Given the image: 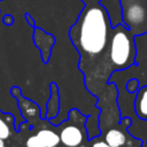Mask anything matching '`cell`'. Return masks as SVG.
I'll list each match as a JSON object with an SVG mask.
<instances>
[{
	"label": "cell",
	"instance_id": "cell-18",
	"mask_svg": "<svg viewBox=\"0 0 147 147\" xmlns=\"http://www.w3.org/2000/svg\"><path fill=\"white\" fill-rule=\"evenodd\" d=\"M0 13H1V9H0Z\"/></svg>",
	"mask_w": 147,
	"mask_h": 147
},
{
	"label": "cell",
	"instance_id": "cell-4",
	"mask_svg": "<svg viewBox=\"0 0 147 147\" xmlns=\"http://www.w3.org/2000/svg\"><path fill=\"white\" fill-rule=\"evenodd\" d=\"M79 124L67 123L60 129V140L65 147H78L84 141V132Z\"/></svg>",
	"mask_w": 147,
	"mask_h": 147
},
{
	"label": "cell",
	"instance_id": "cell-3",
	"mask_svg": "<svg viewBox=\"0 0 147 147\" xmlns=\"http://www.w3.org/2000/svg\"><path fill=\"white\" fill-rule=\"evenodd\" d=\"M123 24L133 36L147 32V1L146 0H119Z\"/></svg>",
	"mask_w": 147,
	"mask_h": 147
},
{
	"label": "cell",
	"instance_id": "cell-19",
	"mask_svg": "<svg viewBox=\"0 0 147 147\" xmlns=\"http://www.w3.org/2000/svg\"><path fill=\"white\" fill-rule=\"evenodd\" d=\"M0 1H2V0H0Z\"/></svg>",
	"mask_w": 147,
	"mask_h": 147
},
{
	"label": "cell",
	"instance_id": "cell-15",
	"mask_svg": "<svg viewBox=\"0 0 147 147\" xmlns=\"http://www.w3.org/2000/svg\"><path fill=\"white\" fill-rule=\"evenodd\" d=\"M84 5H90V3H99L101 2L102 0H80Z\"/></svg>",
	"mask_w": 147,
	"mask_h": 147
},
{
	"label": "cell",
	"instance_id": "cell-11",
	"mask_svg": "<svg viewBox=\"0 0 147 147\" xmlns=\"http://www.w3.org/2000/svg\"><path fill=\"white\" fill-rule=\"evenodd\" d=\"M126 88H127V91L131 92V93L134 92V91L138 88V80H136V79H131V80L127 83Z\"/></svg>",
	"mask_w": 147,
	"mask_h": 147
},
{
	"label": "cell",
	"instance_id": "cell-10",
	"mask_svg": "<svg viewBox=\"0 0 147 147\" xmlns=\"http://www.w3.org/2000/svg\"><path fill=\"white\" fill-rule=\"evenodd\" d=\"M25 146H26V147H44L41 140L39 139V137H38L37 134L29 137L28 140L25 141Z\"/></svg>",
	"mask_w": 147,
	"mask_h": 147
},
{
	"label": "cell",
	"instance_id": "cell-13",
	"mask_svg": "<svg viewBox=\"0 0 147 147\" xmlns=\"http://www.w3.org/2000/svg\"><path fill=\"white\" fill-rule=\"evenodd\" d=\"M92 147H111V146H109L105 140H96L92 144Z\"/></svg>",
	"mask_w": 147,
	"mask_h": 147
},
{
	"label": "cell",
	"instance_id": "cell-16",
	"mask_svg": "<svg viewBox=\"0 0 147 147\" xmlns=\"http://www.w3.org/2000/svg\"><path fill=\"white\" fill-rule=\"evenodd\" d=\"M0 145H5V140H2V139H0Z\"/></svg>",
	"mask_w": 147,
	"mask_h": 147
},
{
	"label": "cell",
	"instance_id": "cell-17",
	"mask_svg": "<svg viewBox=\"0 0 147 147\" xmlns=\"http://www.w3.org/2000/svg\"><path fill=\"white\" fill-rule=\"evenodd\" d=\"M0 147H6V146L5 145H0Z\"/></svg>",
	"mask_w": 147,
	"mask_h": 147
},
{
	"label": "cell",
	"instance_id": "cell-5",
	"mask_svg": "<svg viewBox=\"0 0 147 147\" xmlns=\"http://www.w3.org/2000/svg\"><path fill=\"white\" fill-rule=\"evenodd\" d=\"M33 40H34V45L40 49L44 61H47L48 57H49V55H51L52 46L55 42V38L52 34L45 32L42 29L34 26Z\"/></svg>",
	"mask_w": 147,
	"mask_h": 147
},
{
	"label": "cell",
	"instance_id": "cell-7",
	"mask_svg": "<svg viewBox=\"0 0 147 147\" xmlns=\"http://www.w3.org/2000/svg\"><path fill=\"white\" fill-rule=\"evenodd\" d=\"M126 139V134L119 129H109L105 134V141L111 147H123Z\"/></svg>",
	"mask_w": 147,
	"mask_h": 147
},
{
	"label": "cell",
	"instance_id": "cell-6",
	"mask_svg": "<svg viewBox=\"0 0 147 147\" xmlns=\"http://www.w3.org/2000/svg\"><path fill=\"white\" fill-rule=\"evenodd\" d=\"M134 110L140 119L147 121V86L140 87L138 90L134 102Z\"/></svg>",
	"mask_w": 147,
	"mask_h": 147
},
{
	"label": "cell",
	"instance_id": "cell-2",
	"mask_svg": "<svg viewBox=\"0 0 147 147\" xmlns=\"http://www.w3.org/2000/svg\"><path fill=\"white\" fill-rule=\"evenodd\" d=\"M136 41L132 32L124 24L113 26L105 62L113 69L122 70L136 62Z\"/></svg>",
	"mask_w": 147,
	"mask_h": 147
},
{
	"label": "cell",
	"instance_id": "cell-1",
	"mask_svg": "<svg viewBox=\"0 0 147 147\" xmlns=\"http://www.w3.org/2000/svg\"><path fill=\"white\" fill-rule=\"evenodd\" d=\"M111 30L108 10L101 2L84 5L69 30L70 40L80 55L79 65L83 71L96 69L106 61Z\"/></svg>",
	"mask_w": 147,
	"mask_h": 147
},
{
	"label": "cell",
	"instance_id": "cell-8",
	"mask_svg": "<svg viewBox=\"0 0 147 147\" xmlns=\"http://www.w3.org/2000/svg\"><path fill=\"white\" fill-rule=\"evenodd\" d=\"M37 136L41 140L44 147H57L61 142L60 136L51 129H41L37 132Z\"/></svg>",
	"mask_w": 147,
	"mask_h": 147
},
{
	"label": "cell",
	"instance_id": "cell-12",
	"mask_svg": "<svg viewBox=\"0 0 147 147\" xmlns=\"http://www.w3.org/2000/svg\"><path fill=\"white\" fill-rule=\"evenodd\" d=\"M2 23H3L5 25H13V23H14V17H13V15H10V14L3 15V17H2Z\"/></svg>",
	"mask_w": 147,
	"mask_h": 147
},
{
	"label": "cell",
	"instance_id": "cell-14",
	"mask_svg": "<svg viewBox=\"0 0 147 147\" xmlns=\"http://www.w3.org/2000/svg\"><path fill=\"white\" fill-rule=\"evenodd\" d=\"M24 17H25V20L28 21V23H29V24H30L31 26H33V28L36 26V25H34V20H33L32 17H31V15H30V14L25 13V14H24Z\"/></svg>",
	"mask_w": 147,
	"mask_h": 147
},
{
	"label": "cell",
	"instance_id": "cell-9",
	"mask_svg": "<svg viewBox=\"0 0 147 147\" xmlns=\"http://www.w3.org/2000/svg\"><path fill=\"white\" fill-rule=\"evenodd\" d=\"M13 123H14V119L10 115H7L0 111V139L7 140L9 139V137H11L13 129H14Z\"/></svg>",
	"mask_w": 147,
	"mask_h": 147
}]
</instances>
